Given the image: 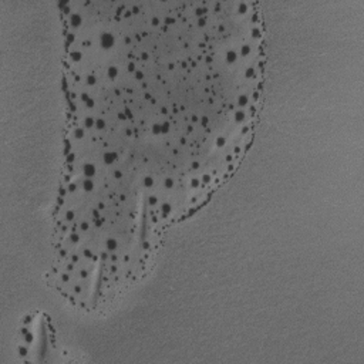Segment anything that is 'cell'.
<instances>
[{
  "label": "cell",
  "instance_id": "1",
  "mask_svg": "<svg viewBox=\"0 0 364 364\" xmlns=\"http://www.w3.org/2000/svg\"><path fill=\"white\" fill-rule=\"evenodd\" d=\"M67 125L54 274L95 309L136 282L165 230L242 159L263 81L243 0L61 3Z\"/></svg>",
  "mask_w": 364,
  "mask_h": 364
}]
</instances>
